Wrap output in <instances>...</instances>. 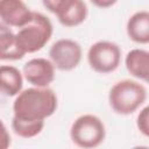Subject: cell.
<instances>
[{"instance_id":"obj_3","label":"cell","mask_w":149,"mask_h":149,"mask_svg":"<svg viewBox=\"0 0 149 149\" xmlns=\"http://www.w3.org/2000/svg\"><path fill=\"white\" fill-rule=\"evenodd\" d=\"M147 98L146 87L130 79H123L115 83L108 94V101L113 111L121 115L134 113Z\"/></svg>"},{"instance_id":"obj_13","label":"cell","mask_w":149,"mask_h":149,"mask_svg":"<svg viewBox=\"0 0 149 149\" xmlns=\"http://www.w3.org/2000/svg\"><path fill=\"white\" fill-rule=\"evenodd\" d=\"M0 58L2 61H17L24 56L17 45L16 35L3 23L0 24Z\"/></svg>"},{"instance_id":"obj_7","label":"cell","mask_w":149,"mask_h":149,"mask_svg":"<svg viewBox=\"0 0 149 149\" xmlns=\"http://www.w3.org/2000/svg\"><path fill=\"white\" fill-rule=\"evenodd\" d=\"M23 76L36 87H48L55 79V65L47 58H33L23 65Z\"/></svg>"},{"instance_id":"obj_4","label":"cell","mask_w":149,"mask_h":149,"mask_svg":"<svg viewBox=\"0 0 149 149\" xmlns=\"http://www.w3.org/2000/svg\"><path fill=\"white\" fill-rule=\"evenodd\" d=\"M70 136L72 142L80 148H95L105 140V125L97 115L84 114L72 123Z\"/></svg>"},{"instance_id":"obj_6","label":"cell","mask_w":149,"mask_h":149,"mask_svg":"<svg viewBox=\"0 0 149 149\" xmlns=\"http://www.w3.org/2000/svg\"><path fill=\"white\" fill-rule=\"evenodd\" d=\"M49 56L51 62L58 70L70 71L79 65L83 56V50L80 44L74 40L61 38L51 45Z\"/></svg>"},{"instance_id":"obj_9","label":"cell","mask_w":149,"mask_h":149,"mask_svg":"<svg viewBox=\"0 0 149 149\" xmlns=\"http://www.w3.org/2000/svg\"><path fill=\"white\" fill-rule=\"evenodd\" d=\"M87 13V6L84 0H64L55 15L61 24L65 27H76L86 20Z\"/></svg>"},{"instance_id":"obj_8","label":"cell","mask_w":149,"mask_h":149,"mask_svg":"<svg viewBox=\"0 0 149 149\" xmlns=\"http://www.w3.org/2000/svg\"><path fill=\"white\" fill-rule=\"evenodd\" d=\"M33 12L22 0H0L1 23L21 28L31 19Z\"/></svg>"},{"instance_id":"obj_10","label":"cell","mask_w":149,"mask_h":149,"mask_svg":"<svg viewBox=\"0 0 149 149\" xmlns=\"http://www.w3.org/2000/svg\"><path fill=\"white\" fill-rule=\"evenodd\" d=\"M128 72L149 84V51L143 49L130 50L125 59Z\"/></svg>"},{"instance_id":"obj_17","label":"cell","mask_w":149,"mask_h":149,"mask_svg":"<svg viewBox=\"0 0 149 149\" xmlns=\"http://www.w3.org/2000/svg\"><path fill=\"white\" fill-rule=\"evenodd\" d=\"M90 1L99 8H107V7L113 6L118 0H90Z\"/></svg>"},{"instance_id":"obj_15","label":"cell","mask_w":149,"mask_h":149,"mask_svg":"<svg viewBox=\"0 0 149 149\" xmlns=\"http://www.w3.org/2000/svg\"><path fill=\"white\" fill-rule=\"evenodd\" d=\"M136 126L144 136L149 137V105L140 111L136 119Z\"/></svg>"},{"instance_id":"obj_2","label":"cell","mask_w":149,"mask_h":149,"mask_svg":"<svg viewBox=\"0 0 149 149\" xmlns=\"http://www.w3.org/2000/svg\"><path fill=\"white\" fill-rule=\"evenodd\" d=\"M16 35V42L21 51L33 54L41 50L51 38L52 23L43 14L33 12L31 19L21 28Z\"/></svg>"},{"instance_id":"obj_16","label":"cell","mask_w":149,"mask_h":149,"mask_svg":"<svg viewBox=\"0 0 149 149\" xmlns=\"http://www.w3.org/2000/svg\"><path fill=\"white\" fill-rule=\"evenodd\" d=\"M43 6L51 13L56 14L57 9L59 8V6L64 2V0H42Z\"/></svg>"},{"instance_id":"obj_14","label":"cell","mask_w":149,"mask_h":149,"mask_svg":"<svg viewBox=\"0 0 149 149\" xmlns=\"http://www.w3.org/2000/svg\"><path fill=\"white\" fill-rule=\"evenodd\" d=\"M44 127V120H24L16 116H13L12 128L14 133L23 139H30L38 135Z\"/></svg>"},{"instance_id":"obj_11","label":"cell","mask_w":149,"mask_h":149,"mask_svg":"<svg viewBox=\"0 0 149 149\" xmlns=\"http://www.w3.org/2000/svg\"><path fill=\"white\" fill-rule=\"evenodd\" d=\"M127 34L136 43H149V12L140 10L134 13L127 22Z\"/></svg>"},{"instance_id":"obj_12","label":"cell","mask_w":149,"mask_h":149,"mask_svg":"<svg viewBox=\"0 0 149 149\" xmlns=\"http://www.w3.org/2000/svg\"><path fill=\"white\" fill-rule=\"evenodd\" d=\"M23 79L19 69L12 65H1L0 68V86L1 92L7 97L17 95L22 91Z\"/></svg>"},{"instance_id":"obj_1","label":"cell","mask_w":149,"mask_h":149,"mask_svg":"<svg viewBox=\"0 0 149 149\" xmlns=\"http://www.w3.org/2000/svg\"><path fill=\"white\" fill-rule=\"evenodd\" d=\"M57 109V95L49 87H29L13 102L14 116L24 120H45Z\"/></svg>"},{"instance_id":"obj_5","label":"cell","mask_w":149,"mask_h":149,"mask_svg":"<svg viewBox=\"0 0 149 149\" xmlns=\"http://www.w3.org/2000/svg\"><path fill=\"white\" fill-rule=\"evenodd\" d=\"M90 66L99 73H109L118 69L121 61V49L109 41H98L87 52Z\"/></svg>"}]
</instances>
